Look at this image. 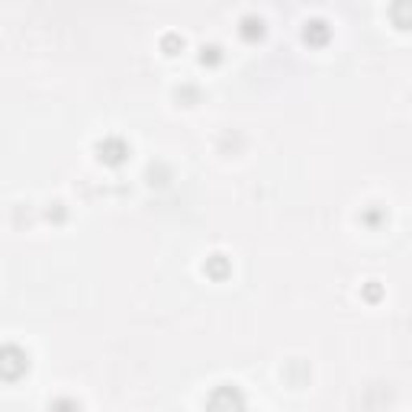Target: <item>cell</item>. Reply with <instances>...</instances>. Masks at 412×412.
<instances>
[{
	"label": "cell",
	"instance_id": "3957f363",
	"mask_svg": "<svg viewBox=\"0 0 412 412\" xmlns=\"http://www.w3.org/2000/svg\"><path fill=\"white\" fill-rule=\"evenodd\" d=\"M100 155L116 165V161H122V155H126V146H122V142H116V139H110V142H100Z\"/></svg>",
	"mask_w": 412,
	"mask_h": 412
},
{
	"label": "cell",
	"instance_id": "7a4b0ae2",
	"mask_svg": "<svg viewBox=\"0 0 412 412\" xmlns=\"http://www.w3.org/2000/svg\"><path fill=\"white\" fill-rule=\"evenodd\" d=\"M30 367V361H26V354L20 352V348H13V345H7V348H0V377H7V380H13V377H20Z\"/></svg>",
	"mask_w": 412,
	"mask_h": 412
},
{
	"label": "cell",
	"instance_id": "6da1fadb",
	"mask_svg": "<svg viewBox=\"0 0 412 412\" xmlns=\"http://www.w3.org/2000/svg\"><path fill=\"white\" fill-rule=\"evenodd\" d=\"M210 412H245V399L236 387H219L210 397Z\"/></svg>",
	"mask_w": 412,
	"mask_h": 412
},
{
	"label": "cell",
	"instance_id": "277c9868",
	"mask_svg": "<svg viewBox=\"0 0 412 412\" xmlns=\"http://www.w3.org/2000/svg\"><path fill=\"white\" fill-rule=\"evenodd\" d=\"M52 412H81V409H77V403H68V399H58V403L52 406Z\"/></svg>",
	"mask_w": 412,
	"mask_h": 412
}]
</instances>
